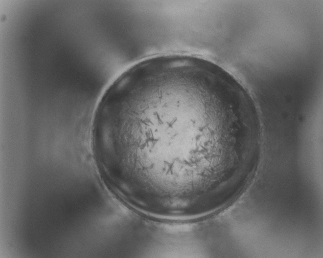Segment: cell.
I'll list each match as a JSON object with an SVG mask.
<instances>
[{
    "mask_svg": "<svg viewBox=\"0 0 323 258\" xmlns=\"http://www.w3.org/2000/svg\"><path fill=\"white\" fill-rule=\"evenodd\" d=\"M109 133L129 173L170 201L198 198L228 176L255 130L236 81L198 58L157 59L120 90Z\"/></svg>",
    "mask_w": 323,
    "mask_h": 258,
    "instance_id": "6da1fadb",
    "label": "cell"
}]
</instances>
